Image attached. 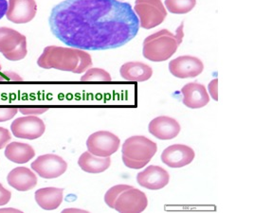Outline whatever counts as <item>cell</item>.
Returning a JSON list of instances; mask_svg holds the SVG:
<instances>
[{
	"label": "cell",
	"mask_w": 253,
	"mask_h": 213,
	"mask_svg": "<svg viewBox=\"0 0 253 213\" xmlns=\"http://www.w3.org/2000/svg\"><path fill=\"white\" fill-rule=\"evenodd\" d=\"M122 78L127 82H146L153 76V69L149 65L141 62H127L120 68Z\"/></svg>",
	"instance_id": "18"
},
{
	"label": "cell",
	"mask_w": 253,
	"mask_h": 213,
	"mask_svg": "<svg viewBox=\"0 0 253 213\" xmlns=\"http://www.w3.org/2000/svg\"><path fill=\"white\" fill-rule=\"evenodd\" d=\"M48 23L61 42L83 50L121 47L139 31L132 6L119 0H64L53 7Z\"/></svg>",
	"instance_id": "1"
},
{
	"label": "cell",
	"mask_w": 253,
	"mask_h": 213,
	"mask_svg": "<svg viewBox=\"0 0 253 213\" xmlns=\"http://www.w3.org/2000/svg\"><path fill=\"white\" fill-rule=\"evenodd\" d=\"M85 144L87 151L94 156L108 157L119 150L121 139L111 132L98 131L88 136Z\"/></svg>",
	"instance_id": "7"
},
{
	"label": "cell",
	"mask_w": 253,
	"mask_h": 213,
	"mask_svg": "<svg viewBox=\"0 0 253 213\" xmlns=\"http://www.w3.org/2000/svg\"><path fill=\"white\" fill-rule=\"evenodd\" d=\"M68 212H77V213H88V212H85V211H83V210H74V209H69V210H65L63 211V213H68Z\"/></svg>",
	"instance_id": "31"
},
{
	"label": "cell",
	"mask_w": 253,
	"mask_h": 213,
	"mask_svg": "<svg viewBox=\"0 0 253 213\" xmlns=\"http://www.w3.org/2000/svg\"><path fill=\"white\" fill-rule=\"evenodd\" d=\"M119 1H124V0H119Z\"/></svg>",
	"instance_id": "33"
},
{
	"label": "cell",
	"mask_w": 253,
	"mask_h": 213,
	"mask_svg": "<svg viewBox=\"0 0 253 213\" xmlns=\"http://www.w3.org/2000/svg\"><path fill=\"white\" fill-rule=\"evenodd\" d=\"M12 197L11 191L6 190L1 184H0V206L7 205L10 202Z\"/></svg>",
	"instance_id": "28"
},
{
	"label": "cell",
	"mask_w": 253,
	"mask_h": 213,
	"mask_svg": "<svg viewBox=\"0 0 253 213\" xmlns=\"http://www.w3.org/2000/svg\"><path fill=\"white\" fill-rule=\"evenodd\" d=\"M82 82H111L112 77L104 68H88L81 77Z\"/></svg>",
	"instance_id": "23"
},
{
	"label": "cell",
	"mask_w": 253,
	"mask_h": 213,
	"mask_svg": "<svg viewBox=\"0 0 253 213\" xmlns=\"http://www.w3.org/2000/svg\"><path fill=\"white\" fill-rule=\"evenodd\" d=\"M208 93L212 100L218 101V79H213L208 85Z\"/></svg>",
	"instance_id": "25"
},
{
	"label": "cell",
	"mask_w": 253,
	"mask_h": 213,
	"mask_svg": "<svg viewBox=\"0 0 253 213\" xmlns=\"http://www.w3.org/2000/svg\"><path fill=\"white\" fill-rule=\"evenodd\" d=\"M7 10H8V0H0V19H2L4 15H6Z\"/></svg>",
	"instance_id": "30"
},
{
	"label": "cell",
	"mask_w": 253,
	"mask_h": 213,
	"mask_svg": "<svg viewBox=\"0 0 253 213\" xmlns=\"http://www.w3.org/2000/svg\"><path fill=\"white\" fill-rule=\"evenodd\" d=\"M35 156V149L27 143L12 142L6 145L5 157L14 163H27L31 159H33Z\"/></svg>",
	"instance_id": "21"
},
{
	"label": "cell",
	"mask_w": 253,
	"mask_h": 213,
	"mask_svg": "<svg viewBox=\"0 0 253 213\" xmlns=\"http://www.w3.org/2000/svg\"><path fill=\"white\" fill-rule=\"evenodd\" d=\"M37 12L35 0H9L6 16L15 24H26L32 21Z\"/></svg>",
	"instance_id": "14"
},
{
	"label": "cell",
	"mask_w": 253,
	"mask_h": 213,
	"mask_svg": "<svg viewBox=\"0 0 253 213\" xmlns=\"http://www.w3.org/2000/svg\"><path fill=\"white\" fill-rule=\"evenodd\" d=\"M32 169L42 178L53 179L64 174L68 169L66 160L57 155L48 154L37 157L32 163Z\"/></svg>",
	"instance_id": "8"
},
{
	"label": "cell",
	"mask_w": 253,
	"mask_h": 213,
	"mask_svg": "<svg viewBox=\"0 0 253 213\" xmlns=\"http://www.w3.org/2000/svg\"><path fill=\"white\" fill-rule=\"evenodd\" d=\"M19 111L25 115H39L47 111V108H21Z\"/></svg>",
	"instance_id": "29"
},
{
	"label": "cell",
	"mask_w": 253,
	"mask_h": 213,
	"mask_svg": "<svg viewBox=\"0 0 253 213\" xmlns=\"http://www.w3.org/2000/svg\"><path fill=\"white\" fill-rule=\"evenodd\" d=\"M203 70V62L199 58L191 55L177 57L169 63V71L175 78H196Z\"/></svg>",
	"instance_id": "11"
},
{
	"label": "cell",
	"mask_w": 253,
	"mask_h": 213,
	"mask_svg": "<svg viewBox=\"0 0 253 213\" xmlns=\"http://www.w3.org/2000/svg\"><path fill=\"white\" fill-rule=\"evenodd\" d=\"M182 102L191 109H199L210 102V95L204 85L199 83H189L181 89Z\"/></svg>",
	"instance_id": "16"
},
{
	"label": "cell",
	"mask_w": 253,
	"mask_h": 213,
	"mask_svg": "<svg viewBox=\"0 0 253 213\" xmlns=\"http://www.w3.org/2000/svg\"><path fill=\"white\" fill-rule=\"evenodd\" d=\"M131 187L132 186H129V185H116L114 187L110 188L104 195V202L109 208L114 209V204L118 196L123 191H126L127 189H130Z\"/></svg>",
	"instance_id": "24"
},
{
	"label": "cell",
	"mask_w": 253,
	"mask_h": 213,
	"mask_svg": "<svg viewBox=\"0 0 253 213\" xmlns=\"http://www.w3.org/2000/svg\"><path fill=\"white\" fill-rule=\"evenodd\" d=\"M196 0H165L166 10L173 14H185L194 10Z\"/></svg>",
	"instance_id": "22"
},
{
	"label": "cell",
	"mask_w": 253,
	"mask_h": 213,
	"mask_svg": "<svg viewBox=\"0 0 253 213\" xmlns=\"http://www.w3.org/2000/svg\"><path fill=\"white\" fill-rule=\"evenodd\" d=\"M150 134L161 140H170L180 133L179 123L171 117L161 116L151 121L148 126Z\"/></svg>",
	"instance_id": "15"
},
{
	"label": "cell",
	"mask_w": 253,
	"mask_h": 213,
	"mask_svg": "<svg viewBox=\"0 0 253 213\" xmlns=\"http://www.w3.org/2000/svg\"><path fill=\"white\" fill-rule=\"evenodd\" d=\"M148 206V198L143 191L131 187L123 191L114 204V210L118 213H142Z\"/></svg>",
	"instance_id": "9"
},
{
	"label": "cell",
	"mask_w": 253,
	"mask_h": 213,
	"mask_svg": "<svg viewBox=\"0 0 253 213\" xmlns=\"http://www.w3.org/2000/svg\"><path fill=\"white\" fill-rule=\"evenodd\" d=\"M0 70H1V65H0Z\"/></svg>",
	"instance_id": "32"
},
{
	"label": "cell",
	"mask_w": 253,
	"mask_h": 213,
	"mask_svg": "<svg viewBox=\"0 0 253 213\" xmlns=\"http://www.w3.org/2000/svg\"><path fill=\"white\" fill-rule=\"evenodd\" d=\"M184 38V22L176 29L173 34L168 30H161L147 36L143 41L142 54L151 62H164L176 52Z\"/></svg>",
	"instance_id": "3"
},
{
	"label": "cell",
	"mask_w": 253,
	"mask_h": 213,
	"mask_svg": "<svg viewBox=\"0 0 253 213\" xmlns=\"http://www.w3.org/2000/svg\"><path fill=\"white\" fill-rule=\"evenodd\" d=\"M133 10L138 16L139 28L151 30L163 22L167 10L161 0H136Z\"/></svg>",
	"instance_id": "5"
},
{
	"label": "cell",
	"mask_w": 253,
	"mask_h": 213,
	"mask_svg": "<svg viewBox=\"0 0 253 213\" xmlns=\"http://www.w3.org/2000/svg\"><path fill=\"white\" fill-rule=\"evenodd\" d=\"M78 165L84 171L87 173H101L110 167L111 159L110 157L94 156L87 151L81 155L78 159Z\"/></svg>",
	"instance_id": "20"
},
{
	"label": "cell",
	"mask_w": 253,
	"mask_h": 213,
	"mask_svg": "<svg viewBox=\"0 0 253 213\" xmlns=\"http://www.w3.org/2000/svg\"><path fill=\"white\" fill-rule=\"evenodd\" d=\"M17 112L18 109L16 108H0V123H4L11 120Z\"/></svg>",
	"instance_id": "26"
},
{
	"label": "cell",
	"mask_w": 253,
	"mask_h": 213,
	"mask_svg": "<svg viewBox=\"0 0 253 213\" xmlns=\"http://www.w3.org/2000/svg\"><path fill=\"white\" fill-rule=\"evenodd\" d=\"M27 39L11 28H0V53L10 61H20L27 55Z\"/></svg>",
	"instance_id": "6"
},
{
	"label": "cell",
	"mask_w": 253,
	"mask_h": 213,
	"mask_svg": "<svg viewBox=\"0 0 253 213\" xmlns=\"http://www.w3.org/2000/svg\"><path fill=\"white\" fill-rule=\"evenodd\" d=\"M196 157L193 148L185 144L167 147L161 154V161L170 168H182L191 164Z\"/></svg>",
	"instance_id": "12"
},
{
	"label": "cell",
	"mask_w": 253,
	"mask_h": 213,
	"mask_svg": "<svg viewBox=\"0 0 253 213\" xmlns=\"http://www.w3.org/2000/svg\"><path fill=\"white\" fill-rule=\"evenodd\" d=\"M8 184L18 191H28L37 185V177L30 169L17 167L7 176Z\"/></svg>",
	"instance_id": "17"
},
{
	"label": "cell",
	"mask_w": 253,
	"mask_h": 213,
	"mask_svg": "<svg viewBox=\"0 0 253 213\" xmlns=\"http://www.w3.org/2000/svg\"><path fill=\"white\" fill-rule=\"evenodd\" d=\"M138 185L151 191H159L170 182V174L165 169L151 165L137 175Z\"/></svg>",
	"instance_id": "13"
},
{
	"label": "cell",
	"mask_w": 253,
	"mask_h": 213,
	"mask_svg": "<svg viewBox=\"0 0 253 213\" xmlns=\"http://www.w3.org/2000/svg\"><path fill=\"white\" fill-rule=\"evenodd\" d=\"M12 136L8 129H5L3 127H0V149H3L4 147L9 143Z\"/></svg>",
	"instance_id": "27"
},
{
	"label": "cell",
	"mask_w": 253,
	"mask_h": 213,
	"mask_svg": "<svg viewBox=\"0 0 253 213\" xmlns=\"http://www.w3.org/2000/svg\"><path fill=\"white\" fill-rule=\"evenodd\" d=\"M157 152L156 142L143 135H133L122 147L123 162L127 168L139 170L149 163Z\"/></svg>",
	"instance_id": "4"
},
{
	"label": "cell",
	"mask_w": 253,
	"mask_h": 213,
	"mask_svg": "<svg viewBox=\"0 0 253 213\" xmlns=\"http://www.w3.org/2000/svg\"><path fill=\"white\" fill-rule=\"evenodd\" d=\"M12 135L18 138L34 140L44 135L46 125L35 116H27L16 119L11 125Z\"/></svg>",
	"instance_id": "10"
},
{
	"label": "cell",
	"mask_w": 253,
	"mask_h": 213,
	"mask_svg": "<svg viewBox=\"0 0 253 213\" xmlns=\"http://www.w3.org/2000/svg\"><path fill=\"white\" fill-rule=\"evenodd\" d=\"M37 65L45 69L54 68L81 74L92 67V58L86 50L70 46L48 45L38 58Z\"/></svg>",
	"instance_id": "2"
},
{
	"label": "cell",
	"mask_w": 253,
	"mask_h": 213,
	"mask_svg": "<svg viewBox=\"0 0 253 213\" xmlns=\"http://www.w3.org/2000/svg\"><path fill=\"white\" fill-rule=\"evenodd\" d=\"M35 201L45 211H54L60 207L64 199V190L59 188H43L35 191Z\"/></svg>",
	"instance_id": "19"
}]
</instances>
